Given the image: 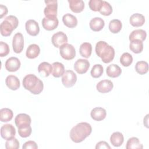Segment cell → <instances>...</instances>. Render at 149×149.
<instances>
[{"label":"cell","instance_id":"obj_29","mask_svg":"<svg viewBox=\"0 0 149 149\" xmlns=\"http://www.w3.org/2000/svg\"><path fill=\"white\" fill-rule=\"evenodd\" d=\"M79 52L81 56L88 58L92 52V45L89 42H83L82 43L79 48Z\"/></svg>","mask_w":149,"mask_h":149},{"label":"cell","instance_id":"obj_33","mask_svg":"<svg viewBox=\"0 0 149 149\" xmlns=\"http://www.w3.org/2000/svg\"><path fill=\"white\" fill-rule=\"evenodd\" d=\"M129 48L135 54L141 53L143 49V42L140 40H134L130 41Z\"/></svg>","mask_w":149,"mask_h":149},{"label":"cell","instance_id":"obj_37","mask_svg":"<svg viewBox=\"0 0 149 149\" xmlns=\"http://www.w3.org/2000/svg\"><path fill=\"white\" fill-rule=\"evenodd\" d=\"M99 12L104 16H109L112 12V7L109 3L104 1L101 8Z\"/></svg>","mask_w":149,"mask_h":149},{"label":"cell","instance_id":"obj_13","mask_svg":"<svg viewBox=\"0 0 149 149\" xmlns=\"http://www.w3.org/2000/svg\"><path fill=\"white\" fill-rule=\"evenodd\" d=\"M27 33L31 36H36L40 32L38 23L34 20H28L25 24Z\"/></svg>","mask_w":149,"mask_h":149},{"label":"cell","instance_id":"obj_11","mask_svg":"<svg viewBox=\"0 0 149 149\" xmlns=\"http://www.w3.org/2000/svg\"><path fill=\"white\" fill-rule=\"evenodd\" d=\"M31 122L30 116L26 113H19L15 119V123L17 128L30 125Z\"/></svg>","mask_w":149,"mask_h":149},{"label":"cell","instance_id":"obj_8","mask_svg":"<svg viewBox=\"0 0 149 149\" xmlns=\"http://www.w3.org/2000/svg\"><path fill=\"white\" fill-rule=\"evenodd\" d=\"M12 48L13 51L16 54L22 52L24 48V38L22 33H16L12 40Z\"/></svg>","mask_w":149,"mask_h":149},{"label":"cell","instance_id":"obj_25","mask_svg":"<svg viewBox=\"0 0 149 149\" xmlns=\"http://www.w3.org/2000/svg\"><path fill=\"white\" fill-rule=\"evenodd\" d=\"M38 71L41 76H43L44 77H48L52 73V66L48 62H43L38 65Z\"/></svg>","mask_w":149,"mask_h":149},{"label":"cell","instance_id":"obj_7","mask_svg":"<svg viewBox=\"0 0 149 149\" xmlns=\"http://www.w3.org/2000/svg\"><path fill=\"white\" fill-rule=\"evenodd\" d=\"M77 81V76L73 70H66L62 77L63 85L67 88L71 87L74 85Z\"/></svg>","mask_w":149,"mask_h":149},{"label":"cell","instance_id":"obj_20","mask_svg":"<svg viewBox=\"0 0 149 149\" xmlns=\"http://www.w3.org/2000/svg\"><path fill=\"white\" fill-rule=\"evenodd\" d=\"M130 24L133 27H140L142 26L145 23L144 16L140 13L133 14L129 19Z\"/></svg>","mask_w":149,"mask_h":149},{"label":"cell","instance_id":"obj_22","mask_svg":"<svg viewBox=\"0 0 149 149\" xmlns=\"http://www.w3.org/2000/svg\"><path fill=\"white\" fill-rule=\"evenodd\" d=\"M147 37L146 31L143 29H137L133 30L129 35V39L130 41L134 40H140L143 41Z\"/></svg>","mask_w":149,"mask_h":149},{"label":"cell","instance_id":"obj_6","mask_svg":"<svg viewBox=\"0 0 149 149\" xmlns=\"http://www.w3.org/2000/svg\"><path fill=\"white\" fill-rule=\"evenodd\" d=\"M59 53L62 58L65 60H72L76 56L74 47L70 44H65L59 48Z\"/></svg>","mask_w":149,"mask_h":149},{"label":"cell","instance_id":"obj_31","mask_svg":"<svg viewBox=\"0 0 149 149\" xmlns=\"http://www.w3.org/2000/svg\"><path fill=\"white\" fill-rule=\"evenodd\" d=\"M126 148L127 149H142L143 146L138 138L133 137L128 139L126 143Z\"/></svg>","mask_w":149,"mask_h":149},{"label":"cell","instance_id":"obj_27","mask_svg":"<svg viewBox=\"0 0 149 149\" xmlns=\"http://www.w3.org/2000/svg\"><path fill=\"white\" fill-rule=\"evenodd\" d=\"M52 74L54 77L58 78L62 76L65 73V67L64 65L59 62H54L52 65Z\"/></svg>","mask_w":149,"mask_h":149},{"label":"cell","instance_id":"obj_19","mask_svg":"<svg viewBox=\"0 0 149 149\" xmlns=\"http://www.w3.org/2000/svg\"><path fill=\"white\" fill-rule=\"evenodd\" d=\"M90 29L94 31H99L101 30L105 25L104 20L100 17H95L93 18L89 23Z\"/></svg>","mask_w":149,"mask_h":149},{"label":"cell","instance_id":"obj_38","mask_svg":"<svg viewBox=\"0 0 149 149\" xmlns=\"http://www.w3.org/2000/svg\"><path fill=\"white\" fill-rule=\"evenodd\" d=\"M19 146V141L15 137L7 140L5 143V148L6 149H18Z\"/></svg>","mask_w":149,"mask_h":149},{"label":"cell","instance_id":"obj_17","mask_svg":"<svg viewBox=\"0 0 149 149\" xmlns=\"http://www.w3.org/2000/svg\"><path fill=\"white\" fill-rule=\"evenodd\" d=\"M90 116L93 119L96 121H101L105 118L107 112L103 108L95 107L91 110Z\"/></svg>","mask_w":149,"mask_h":149},{"label":"cell","instance_id":"obj_12","mask_svg":"<svg viewBox=\"0 0 149 149\" xmlns=\"http://www.w3.org/2000/svg\"><path fill=\"white\" fill-rule=\"evenodd\" d=\"M90 67V62L84 59H77L74 65V69L79 74H84L87 72Z\"/></svg>","mask_w":149,"mask_h":149},{"label":"cell","instance_id":"obj_18","mask_svg":"<svg viewBox=\"0 0 149 149\" xmlns=\"http://www.w3.org/2000/svg\"><path fill=\"white\" fill-rule=\"evenodd\" d=\"M5 83L7 87L12 90H17L20 86V80L14 75L8 76L5 79Z\"/></svg>","mask_w":149,"mask_h":149},{"label":"cell","instance_id":"obj_14","mask_svg":"<svg viewBox=\"0 0 149 149\" xmlns=\"http://www.w3.org/2000/svg\"><path fill=\"white\" fill-rule=\"evenodd\" d=\"M21 63L19 59L16 57H10L8 58L5 62V66L6 69L10 72L17 71L20 67Z\"/></svg>","mask_w":149,"mask_h":149},{"label":"cell","instance_id":"obj_16","mask_svg":"<svg viewBox=\"0 0 149 149\" xmlns=\"http://www.w3.org/2000/svg\"><path fill=\"white\" fill-rule=\"evenodd\" d=\"M59 24V21L57 17L47 18L44 17L42 20V26L43 28L48 31H51L55 29Z\"/></svg>","mask_w":149,"mask_h":149},{"label":"cell","instance_id":"obj_24","mask_svg":"<svg viewBox=\"0 0 149 149\" xmlns=\"http://www.w3.org/2000/svg\"><path fill=\"white\" fill-rule=\"evenodd\" d=\"M40 53V48L37 44H32L30 45L26 50V55L29 59L37 58Z\"/></svg>","mask_w":149,"mask_h":149},{"label":"cell","instance_id":"obj_9","mask_svg":"<svg viewBox=\"0 0 149 149\" xmlns=\"http://www.w3.org/2000/svg\"><path fill=\"white\" fill-rule=\"evenodd\" d=\"M51 41L54 47L56 48H60L62 45L67 44L68 37L65 33L62 31H58L54 34Z\"/></svg>","mask_w":149,"mask_h":149},{"label":"cell","instance_id":"obj_3","mask_svg":"<svg viewBox=\"0 0 149 149\" xmlns=\"http://www.w3.org/2000/svg\"><path fill=\"white\" fill-rule=\"evenodd\" d=\"M23 86L26 90L33 94H39L43 90L44 84L42 80L35 74H27L23 79Z\"/></svg>","mask_w":149,"mask_h":149},{"label":"cell","instance_id":"obj_28","mask_svg":"<svg viewBox=\"0 0 149 149\" xmlns=\"http://www.w3.org/2000/svg\"><path fill=\"white\" fill-rule=\"evenodd\" d=\"M110 141L114 147H120L124 141L122 133L119 132L113 133L110 137Z\"/></svg>","mask_w":149,"mask_h":149},{"label":"cell","instance_id":"obj_44","mask_svg":"<svg viewBox=\"0 0 149 149\" xmlns=\"http://www.w3.org/2000/svg\"><path fill=\"white\" fill-rule=\"evenodd\" d=\"M0 11H1V18H2L8 13V8L6 6L0 5Z\"/></svg>","mask_w":149,"mask_h":149},{"label":"cell","instance_id":"obj_30","mask_svg":"<svg viewBox=\"0 0 149 149\" xmlns=\"http://www.w3.org/2000/svg\"><path fill=\"white\" fill-rule=\"evenodd\" d=\"M13 116L12 111L8 108H3L0 110V120L2 122H8L12 120Z\"/></svg>","mask_w":149,"mask_h":149},{"label":"cell","instance_id":"obj_5","mask_svg":"<svg viewBox=\"0 0 149 149\" xmlns=\"http://www.w3.org/2000/svg\"><path fill=\"white\" fill-rule=\"evenodd\" d=\"M46 6L44 10L45 17L55 18L57 16L58 2L57 1H45Z\"/></svg>","mask_w":149,"mask_h":149},{"label":"cell","instance_id":"obj_26","mask_svg":"<svg viewBox=\"0 0 149 149\" xmlns=\"http://www.w3.org/2000/svg\"><path fill=\"white\" fill-rule=\"evenodd\" d=\"M107 74L112 78L119 77L122 73L120 68L116 64H111L109 65L106 69Z\"/></svg>","mask_w":149,"mask_h":149},{"label":"cell","instance_id":"obj_2","mask_svg":"<svg viewBox=\"0 0 149 149\" xmlns=\"http://www.w3.org/2000/svg\"><path fill=\"white\" fill-rule=\"evenodd\" d=\"M96 54L100 57L105 63L111 62L115 56V49L108 43L104 41L97 42L95 48Z\"/></svg>","mask_w":149,"mask_h":149},{"label":"cell","instance_id":"obj_23","mask_svg":"<svg viewBox=\"0 0 149 149\" xmlns=\"http://www.w3.org/2000/svg\"><path fill=\"white\" fill-rule=\"evenodd\" d=\"M62 22L63 24L69 28H74L77 24L76 17L70 13H66L63 16Z\"/></svg>","mask_w":149,"mask_h":149},{"label":"cell","instance_id":"obj_40","mask_svg":"<svg viewBox=\"0 0 149 149\" xmlns=\"http://www.w3.org/2000/svg\"><path fill=\"white\" fill-rule=\"evenodd\" d=\"M32 129L30 125L18 128V133L22 137L26 138L29 137L31 133Z\"/></svg>","mask_w":149,"mask_h":149},{"label":"cell","instance_id":"obj_4","mask_svg":"<svg viewBox=\"0 0 149 149\" xmlns=\"http://www.w3.org/2000/svg\"><path fill=\"white\" fill-rule=\"evenodd\" d=\"M19 20L16 16L9 15L6 17L0 24L1 35L5 37L9 36L12 34L13 30L17 28Z\"/></svg>","mask_w":149,"mask_h":149},{"label":"cell","instance_id":"obj_43","mask_svg":"<svg viewBox=\"0 0 149 149\" xmlns=\"http://www.w3.org/2000/svg\"><path fill=\"white\" fill-rule=\"evenodd\" d=\"M96 149H100V148H105V149H110L111 147L108 144V143H107L105 141H101L97 143L95 146Z\"/></svg>","mask_w":149,"mask_h":149},{"label":"cell","instance_id":"obj_15","mask_svg":"<svg viewBox=\"0 0 149 149\" xmlns=\"http://www.w3.org/2000/svg\"><path fill=\"white\" fill-rule=\"evenodd\" d=\"M113 87V83L109 80H102L99 81L96 85L97 91L101 93L110 92Z\"/></svg>","mask_w":149,"mask_h":149},{"label":"cell","instance_id":"obj_36","mask_svg":"<svg viewBox=\"0 0 149 149\" xmlns=\"http://www.w3.org/2000/svg\"><path fill=\"white\" fill-rule=\"evenodd\" d=\"M104 72V68L101 64L94 65L91 70V76L93 78H98L101 76Z\"/></svg>","mask_w":149,"mask_h":149},{"label":"cell","instance_id":"obj_21","mask_svg":"<svg viewBox=\"0 0 149 149\" xmlns=\"http://www.w3.org/2000/svg\"><path fill=\"white\" fill-rule=\"evenodd\" d=\"M69 8L73 12L80 13L84 8V3L82 0H68Z\"/></svg>","mask_w":149,"mask_h":149},{"label":"cell","instance_id":"obj_10","mask_svg":"<svg viewBox=\"0 0 149 149\" xmlns=\"http://www.w3.org/2000/svg\"><path fill=\"white\" fill-rule=\"evenodd\" d=\"M16 129L12 124H5L1 127V136L5 140H9L15 137Z\"/></svg>","mask_w":149,"mask_h":149},{"label":"cell","instance_id":"obj_42","mask_svg":"<svg viewBox=\"0 0 149 149\" xmlns=\"http://www.w3.org/2000/svg\"><path fill=\"white\" fill-rule=\"evenodd\" d=\"M23 149H37L38 148V146L37 143L34 141H26L22 147Z\"/></svg>","mask_w":149,"mask_h":149},{"label":"cell","instance_id":"obj_32","mask_svg":"<svg viewBox=\"0 0 149 149\" xmlns=\"http://www.w3.org/2000/svg\"><path fill=\"white\" fill-rule=\"evenodd\" d=\"M122 27V22L118 19H113L111 20L108 26L110 31L114 34L119 33L121 30Z\"/></svg>","mask_w":149,"mask_h":149},{"label":"cell","instance_id":"obj_34","mask_svg":"<svg viewBox=\"0 0 149 149\" xmlns=\"http://www.w3.org/2000/svg\"><path fill=\"white\" fill-rule=\"evenodd\" d=\"M135 70L139 74H144L148 71V64L146 61H138L135 65Z\"/></svg>","mask_w":149,"mask_h":149},{"label":"cell","instance_id":"obj_39","mask_svg":"<svg viewBox=\"0 0 149 149\" xmlns=\"http://www.w3.org/2000/svg\"><path fill=\"white\" fill-rule=\"evenodd\" d=\"M104 1L102 0H90L88 2V5L91 10L97 12L100 10Z\"/></svg>","mask_w":149,"mask_h":149},{"label":"cell","instance_id":"obj_41","mask_svg":"<svg viewBox=\"0 0 149 149\" xmlns=\"http://www.w3.org/2000/svg\"><path fill=\"white\" fill-rule=\"evenodd\" d=\"M10 52L9 47L8 44L5 42H0V56L1 57L5 56L8 55Z\"/></svg>","mask_w":149,"mask_h":149},{"label":"cell","instance_id":"obj_1","mask_svg":"<svg viewBox=\"0 0 149 149\" xmlns=\"http://www.w3.org/2000/svg\"><path fill=\"white\" fill-rule=\"evenodd\" d=\"M91 132L92 127L90 124L87 122H80L72 128L69 136L73 142L79 143L89 136Z\"/></svg>","mask_w":149,"mask_h":149},{"label":"cell","instance_id":"obj_35","mask_svg":"<svg viewBox=\"0 0 149 149\" xmlns=\"http://www.w3.org/2000/svg\"><path fill=\"white\" fill-rule=\"evenodd\" d=\"M120 62L125 67L129 66L133 62L132 55L128 52L123 53L120 58Z\"/></svg>","mask_w":149,"mask_h":149}]
</instances>
